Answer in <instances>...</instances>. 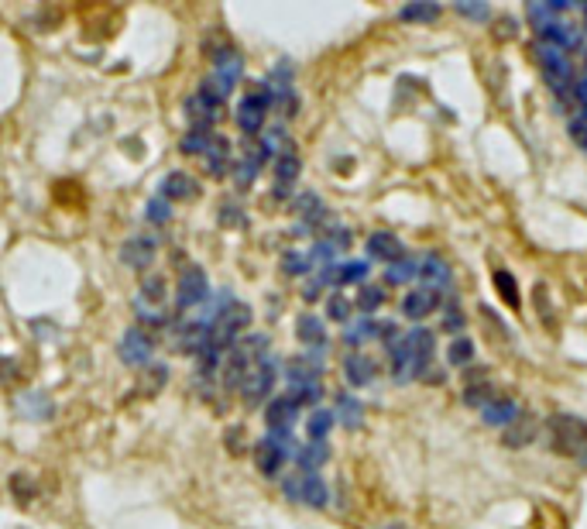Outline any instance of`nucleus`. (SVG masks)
Here are the masks:
<instances>
[{
	"instance_id": "f257e3e1",
	"label": "nucleus",
	"mask_w": 587,
	"mask_h": 529,
	"mask_svg": "<svg viewBox=\"0 0 587 529\" xmlns=\"http://www.w3.org/2000/svg\"><path fill=\"white\" fill-rule=\"evenodd\" d=\"M549 430V443L557 454H566V458H581V450L587 447V423L577 416H566V413H557L546 423Z\"/></svg>"
},
{
	"instance_id": "f03ea898",
	"label": "nucleus",
	"mask_w": 587,
	"mask_h": 529,
	"mask_svg": "<svg viewBox=\"0 0 587 529\" xmlns=\"http://www.w3.org/2000/svg\"><path fill=\"white\" fill-rule=\"evenodd\" d=\"M275 375H279V361L275 357H258L255 365H251V372L244 378V385H240V399L247 402V406H261L268 392L275 389Z\"/></svg>"
},
{
	"instance_id": "7ed1b4c3",
	"label": "nucleus",
	"mask_w": 587,
	"mask_h": 529,
	"mask_svg": "<svg viewBox=\"0 0 587 529\" xmlns=\"http://www.w3.org/2000/svg\"><path fill=\"white\" fill-rule=\"evenodd\" d=\"M536 59H540V69H543L546 83L557 89V93L574 89V66H570V59H566L564 48L540 42L536 45Z\"/></svg>"
},
{
	"instance_id": "20e7f679",
	"label": "nucleus",
	"mask_w": 587,
	"mask_h": 529,
	"mask_svg": "<svg viewBox=\"0 0 587 529\" xmlns=\"http://www.w3.org/2000/svg\"><path fill=\"white\" fill-rule=\"evenodd\" d=\"M247 323H251V309L244 306V303H227V309H217V323L210 331V344L214 348L234 344L238 333L247 331Z\"/></svg>"
},
{
	"instance_id": "39448f33",
	"label": "nucleus",
	"mask_w": 587,
	"mask_h": 529,
	"mask_svg": "<svg viewBox=\"0 0 587 529\" xmlns=\"http://www.w3.org/2000/svg\"><path fill=\"white\" fill-rule=\"evenodd\" d=\"M272 107V89L268 87H255L238 107V128L244 134H258L264 128V113Z\"/></svg>"
},
{
	"instance_id": "423d86ee",
	"label": "nucleus",
	"mask_w": 587,
	"mask_h": 529,
	"mask_svg": "<svg viewBox=\"0 0 587 529\" xmlns=\"http://www.w3.org/2000/svg\"><path fill=\"white\" fill-rule=\"evenodd\" d=\"M285 458H289V433H268L255 447V464H258V471L264 478H279Z\"/></svg>"
},
{
	"instance_id": "0eeeda50",
	"label": "nucleus",
	"mask_w": 587,
	"mask_h": 529,
	"mask_svg": "<svg viewBox=\"0 0 587 529\" xmlns=\"http://www.w3.org/2000/svg\"><path fill=\"white\" fill-rule=\"evenodd\" d=\"M152 354H155V340L148 331H128L124 333V340H121V361L128 365V368H145V365H152Z\"/></svg>"
},
{
	"instance_id": "6e6552de",
	"label": "nucleus",
	"mask_w": 587,
	"mask_h": 529,
	"mask_svg": "<svg viewBox=\"0 0 587 529\" xmlns=\"http://www.w3.org/2000/svg\"><path fill=\"white\" fill-rule=\"evenodd\" d=\"M206 292H210V286H206V272H203L199 264H193V268H186L182 279H179L175 303H179V309H193L206 299Z\"/></svg>"
},
{
	"instance_id": "1a4fd4ad",
	"label": "nucleus",
	"mask_w": 587,
	"mask_h": 529,
	"mask_svg": "<svg viewBox=\"0 0 587 529\" xmlns=\"http://www.w3.org/2000/svg\"><path fill=\"white\" fill-rule=\"evenodd\" d=\"M406 348L413 354V378H423L426 375V368H430V361H433V333L426 331V327H415V331L406 333Z\"/></svg>"
},
{
	"instance_id": "9d476101",
	"label": "nucleus",
	"mask_w": 587,
	"mask_h": 529,
	"mask_svg": "<svg viewBox=\"0 0 587 529\" xmlns=\"http://www.w3.org/2000/svg\"><path fill=\"white\" fill-rule=\"evenodd\" d=\"M155 255H158V244L148 234H138V238L121 244V262L128 264V268H134V272H145L155 262Z\"/></svg>"
},
{
	"instance_id": "9b49d317",
	"label": "nucleus",
	"mask_w": 587,
	"mask_h": 529,
	"mask_svg": "<svg viewBox=\"0 0 587 529\" xmlns=\"http://www.w3.org/2000/svg\"><path fill=\"white\" fill-rule=\"evenodd\" d=\"M415 275L423 279V286L436 289V292L450 289V282H454V272H450V264L443 262L440 255H426V258L419 262V272H415Z\"/></svg>"
},
{
	"instance_id": "f8f14e48",
	"label": "nucleus",
	"mask_w": 587,
	"mask_h": 529,
	"mask_svg": "<svg viewBox=\"0 0 587 529\" xmlns=\"http://www.w3.org/2000/svg\"><path fill=\"white\" fill-rule=\"evenodd\" d=\"M436 306H440V292L426 286L406 292V299H402V313H406L409 320H426Z\"/></svg>"
},
{
	"instance_id": "ddd939ff",
	"label": "nucleus",
	"mask_w": 587,
	"mask_h": 529,
	"mask_svg": "<svg viewBox=\"0 0 587 529\" xmlns=\"http://www.w3.org/2000/svg\"><path fill=\"white\" fill-rule=\"evenodd\" d=\"M368 255L371 258H378V262H398V258H406V248H402V241L391 234V231H374L368 238Z\"/></svg>"
},
{
	"instance_id": "4468645a",
	"label": "nucleus",
	"mask_w": 587,
	"mask_h": 529,
	"mask_svg": "<svg viewBox=\"0 0 587 529\" xmlns=\"http://www.w3.org/2000/svg\"><path fill=\"white\" fill-rule=\"evenodd\" d=\"M505 447H512V450H522V447H529V443L536 441V416H529V413H519V416L512 419L508 426H505Z\"/></svg>"
},
{
	"instance_id": "2eb2a0df",
	"label": "nucleus",
	"mask_w": 587,
	"mask_h": 529,
	"mask_svg": "<svg viewBox=\"0 0 587 529\" xmlns=\"http://www.w3.org/2000/svg\"><path fill=\"white\" fill-rule=\"evenodd\" d=\"M296 419H299V406L289 396H279L275 402H268V426H272V433H289Z\"/></svg>"
},
{
	"instance_id": "dca6fc26",
	"label": "nucleus",
	"mask_w": 587,
	"mask_h": 529,
	"mask_svg": "<svg viewBox=\"0 0 587 529\" xmlns=\"http://www.w3.org/2000/svg\"><path fill=\"white\" fill-rule=\"evenodd\" d=\"M299 169H303L299 155L285 152L275 158V197H285V193L292 189V182L299 179Z\"/></svg>"
},
{
	"instance_id": "f3484780",
	"label": "nucleus",
	"mask_w": 587,
	"mask_h": 529,
	"mask_svg": "<svg viewBox=\"0 0 587 529\" xmlns=\"http://www.w3.org/2000/svg\"><path fill=\"white\" fill-rule=\"evenodd\" d=\"M203 158H206V172L214 179L227 176L231 172V141L227 138H214Z\"/></svg>"
},
{
	"instance_id": "a211bd4d",
	"label": "nucleus",
	"mask_w": 587,
	"mask_h": 529,
	"mask_svg": "<svg viewBox=\"0 0 587 529\" xmlns=\"http://www.w3.org/2000/svg\"><path fill=\"white\" fill-rule=\"evenodd\" d=\"M162 197L165 199H196L199 197V182L186 172H169L162 182Z\"/></svg>"
},
{
	"instance_id": "6ab92c4d",
	"label": "nucleus",
	"mask_w": 587,
	"mask_h": 529,
	"mask_svg": "<svg viewBox=\"0 0 587 529\" xmlns=\"http://www.w3.org/2000/svg\"><path fill=\"white\" fill-rule=\"evenodd\" d=\"M344 378H348L354 389H365L374 382V361L365 357V354H350L348 361H344Z\"/></svg>"
},
{
	"instance_id": "aec40b11",
	"label": "nucleus",
	"mask_w": 587,
	"mask_h": 529,
	"mask_svg": "<svg viewBox=\"0 0 587 529\" xmlns=\"http://www.w3.org/2000/svg\"><path fill=\"white\" fill-rule=\"evenodd\" d=\"M516 416H519V406H516L512 399H501V396L481 409V419H484L488 426H501V430H505Z\"/></svg>"
},
{
	"instance_id": "412c9836",
	"label": "nucleus",
	"mask_w": 587,
	"mask_h": 529,
	"mask_svg": "<svg viewBox=\"0 0 587 529\" xmlns=\"http://www.w3.org/2000/svg\"><path fill=\"white\" fill-rule=\"evenodd\" d=\"M326 499H330V491L320 474H299V502H306L309 508H323Z\"/></svg>"
},
{
	"instance_id": "4be33fe9",
	"label": "nucleus",
	"mask_w": 587,
	"mask_h": 529,
	"mask_svg": "<svg viewBox=\"0 0 587 529\" xmlns=\"http://www.w3.org/2000/svg\"><path fill=\"white\" fill-rule=\"evenodd\" d=\"M296 333H299V340L309 344V348H326V327L316 313H303L299 323H296Z\"/></svg>"
},
{
	"instance_id": "5701e85b",
	"label": "nucleus",
	"mask_w": 587,
	"mask_h": 529,
	"mask_svg": "<svg viewBox=\"0 0 587 529\" xmlns=\"http://www.w3.org/2000/svg\"><path fill=\"white\" fill-rule=\"evenodd\" d=\"M333 416L340 419L348 430H357V426L365 423V406H361L354 396H348V392H340V396H337V413H333Z\"/></svg>"
},
{
	"instance_id": "b1692460",
	"label": "nucleus",
	"mask_w": 587,
	"mask_h": 529,
	"mask_svg": "<svg viewBox=\"0 0 587 529\" xmlns=\"http://www.w3.org/2000/svg\"><path fill=\"white\" fill-rule=\"evenodd\" d=\"M296 461H299V467H303L306 474H316V467H323L326 461H330V447L326 443H316V441H309L296 454Z\"/></svg>"
},
{
	"instance_id": "393cba45",
	"label": "nucleus",
	"mask_w": 587,
	"mask_h": 529,
	"mask_svg": "<svg viewBox=\"0 0 587 529\" xmlns=\"http://www.w3.org/2000/svg\"><path fill=\"white\" fill-rule=\"evenodd\" d=\"M443 14V4H436V0H430V4H406L402 11H398V18L409 24H426V21H436Z\"/></svg>"
},
{
	"instance_id": "a878e982",
	"label": "nucleus",
	"mask_w": 587,
	"mask_h": 529,
	"mask_svg": "<svg viewBox=\"0 0 587 529\" xmlns=\"http://www.w3.org/2000/svg\"><path fill=\"white\" fill-rule=\"evenodd\" d=\"M474 361V344H471V337H454L450 340V348H447V365H454V368H467Z\"/></svg>"
},
{
	"instance_id": "bb28decb",
	"label": "nucleus",
	"mask_w": 587,
	"mask_h": 529,
	"mask_svg": "<svg viewBox=\"0 0 587 529\" xmlns=\"http://www.w3.org/2000/svg\"><path fill=\"white\" fill-rule=\"evenodd\" d=\"M333 413L330 409H316L313 416L306 419V433H309V441H316V443H326V433L333 430Z\"/></svg>"
},
{
	"instance_id": "cd10ccee",
	"label": "nucleus",
	"mask_w": 587,
	"mask_h": 529,
	"mask_svg": "<svg viewBox=\"0 0 587 529\" xmlns=\"http://www.w3.org/2000/svg\"><path fill=\"white\" fill-rule=\"evenodd\" d=\"M165 382H169V365H155L152 361V365L141 368V392H145V396H155Z\"/></svg>"
},
{
	"instance_id": "c85d7f7f",
	"label": "nucleus",
	"mask_w": 587,
	"mask_h": 529,
	"mask_svg": "<svg viewBox=\"0 0 587 529\" xmlns=\"http://www.w3.org/2000/svg\"><path fill=\"white\" fill-rule=\"evenodd\" d=\"M316 378H320V365H316V361H292V365H289V382H292V389H299V385H316Z\"/></svg>"
},
{
	"instance_id": "c756f323",
	"label": "nucleus",
	"mask_w": 587,
	"mask_h": 529,
	"mask_svg": "<svg viewBox=\"0 0 587 529\" xmlns=\"http://www.w3.org/2000/svg\"><path fill=\"white\" fill-rule=\"evenodd\" d=\"M415 272H419V264L409 262V258H398V262H391L389 268H385V282H389V286H406Z\"/></svg>"
},
{
	"instance_id": "7c9ffc66",
	"label": "nucleus",
	"mask_w": 587,
	"mask_h": 529,
	"mask_svg": "<svg viewBox=\"0 0 587 529\" xmlns=\"http://www.w3.org/2000/svg\"><path fill=\"white\" fill-rule=\"evenodd\" d=\"M382 303H385V289L365 282V286H361V292H357V309H361L365 316H371L374 309H382Z\"/></svg>"
},
{
	"instance_id": "2f4dec72",
	"label": "nucleus",
	"mask_w": 587,
	"mask_h": 529,
	"mask_svg": "<svg viewBox=\"0 0 587 529\" xmlns=\"http://www.w3.org/2000/svg\"><path fill=\"white\" fill-rule=\"evenodd\" d=\"M382 331V323H374L371 316H361L354 327H348V333H344V340H348L350 348H357V344H365L368 337H374V333Z\"/></svg>"
},
{
	"instance_id": "473e14b6",
	"label": "nucleus",
	"mask_w": 587,
	"mask_h": 529,
	"mask_svg": "<svg viewBox=\"0 0 587 529\" xmlns=\"http://www.w3.org/2000/svg\"><path fill=\"white\" fill-rule=\"evenodd\" d=\"M495 385H491V382H481V385H467V389H464V402H467V406H478V409H484V406H488V402H495Z\"/></svg>"
},
{
	"instance_id": "72a5a7b5",
	"label": "nucleus",
	"mask_w": 587,
	"mask_h": 529,
	"mask_svg": "<svg viewBox=\"0 0 587 529\" xmlns=\"http://www.w3.org/2000/svg\"><path fill=\"white\" fill-rule=\"evenodd\" d=\"M18 409H21V413H28V416H35V419H45L48 413H52L48 399L38 396V392H28V396L18 399Z\"/></svg>"
},
{
	"instance_id": "f704fd0d",
	"label": "nucleus",
	"mask_w": 587,
	"mask_h": 529,
	"mask_svg": "<svg viewBox=\"0 0 587 529\" xmlns=\"http://www.w3.org/2000/svg\"><path fill=\"white\" fill-rule=\"evenodd\" d=\"M141 303H155V306H165V279L148 275L141 282Z\"/></svg>"
},
{
	"instance_id": "c9c22d12",
	"label": "nucleus",
	"mask_w": 587,
	"mask_h": 529,
	"mask_svg": "<svg viewBox=\"0 0 587 529\" xmlns=\"http://www.w3.org/2000/svg\"><path fill=\"white\" fill-rule=\"evenodd\" d=\"M495 286H499L501 299H505L508 306L512 309L519 306V286H516V275H512V272H495Z\"/></svg>"
},
{
	"instance_id": "e433bc0d",
	"label": "nucleus",
	"mask_w": 587,
	"mask_h": 529,
	"mask_svg": "<svg viewBox=\"0 0 587 529\" xmlns=\"http://www.w3.org/2000/svg\"><path fill=\"white\" fill-rule=\"evenodd\" d=\"M350 299L348 296H340V292H333V296H330V299H326V316H330V320H337V323H348L350 320Z\"/></svg>"
},
{
	"instance_id": "4c0bfd02",
	"label": "nucleus",
	"mask_w": 587,
	"mask_h": 529,
	"mask_svg": "<svg viewBox=\"0 0 587 529\" xmlns=\"http://www.w3.org/2000/svg\"><path fill=\"white\" fill-rule=\"evenodd\" d=\"M210 141H214V134L210 131H189L186 138H182V152L186 155H206Z\"/></svg>"
},
{
	"instance_id": "58836bf2",
	"label": "nucleus",
	"mask_w": 587,
	"mask_h": 529,
	"mask_svg": "<svg viewBox=\"0 0 587 529\" xmlns=\"http://www.w3.org/2000/svg\"><path fill=\"white\" fill-rule=\"evenodd\" d=\"M320 396H323L320 382H316V385H299V389H292V392H289V399H292L296 406H316Z\"/></svg>"
},
{
	"instance_id": "ea45409f",
	"label": "nucleus",
	"mask_w": 587,
	"mask_h": 529,
	"mask_svg": "<svg viewBox=\"0 0 587 529\" xmlns=\"http://www.w3.org/2000/svg\"><path fill=\"white\" fill-rule=\"evenodd\" d=\"M309 255H299V251H289L282 258V268L289 272V275H303V272H309Z\"/></svg>"
},
{
	"instance_id": "a19ab883",
	"label": "nucleus",
	"mask_w": 587,
	"mask_h": 529,
	"mask_svg": "<svg viewBox=\"0 0 587 529\" xmlns=\"http://www.w3.org/2000/svg\"><path fill=\"white\" fill-rule=\"evenodd\" d=\"M258 162H255V158H244V162H240L238 165V189H247V186H251V182H255V176H258Z\"/></svg>"
},
{
	"instance_id": "79ce46f5",
	"label": "nucleus",
	"mask_w": 587,
	"mask_h": 529,
	"mask_svg": "<svg viewBox=\"0 0 587 529\" xmlns=\"http://www.w3.org/2000/svg\"><path fill=\"white\" fill-rule=\"evenodd\" d=\"M457 14H464V18H471V21H484L488 18V4H471V0H460L454 4Z\"/></svg>"
},
{
	"instance_id": "37998d69",
	"label": "nucleus",
	"mask_w": 587,
	"mask_h": 529,
	"mask_svg": "<svg viewBox=\"0 0 587 529\" xmlns=\"http://www.w3.org/2000/svg\"><path fill=\"white\" fill-rule=\"evenodd\" d=\"M11 488H14V495H18L21 502H28V499L35 495V485H31L24 474H14V478H11Z\"/></svg>"
},
{
	"instance_id": "c03bdc74",
	"label": "nucleus",
	"mask_w": 587,
	"mask_h": 529,
	"mask_svg": "<svg viewBox=\"0 0 587 529\" xmlns=\"http://www.w3.org/2000/svg\"><path fill=\"white\" fill-rule=\"evenodd\" d=\"M148 221H155V223L169 221V203H165V199H152V203H148Z\"/></svg>"
},
{
	"instance_id": "a18cd8bd",
	"label": "nucleus",
	"mask_w": 587,
	"mask_h": 529,
	"mask_svg": "<svg viewBox=\"0 0 587 529\" xmlns=\"http://www.w3.org/2000/svg\"><path fill=\"white\" fill-rule=\"evenodd\" d=\"M467 327V320L460 316V313H454V309H447V316H443V331L447 333H454L457 331V337H460V331Z\"/></svg>"
},
{
	"instance_id": "49530a36",
	"label": "nucleus",
	"mask_w": 587,
	"mask_h": 529,
	"mask_svg": "<svg viewBox=\"0 0 587 529\" xmlns=\"http://www.w3.org/2000/svg\"><path fill=\"white\" fill-rule=\"evenodd\" d=\"M570 138H574L581 148H587V124L584 121H570Z\"/></svg>"
},
{
	"instance_id": "de8ad7c7",
	"label": "nucleus",
	"mask_w": 587,
	"mask_h": 529,
	"mask_svg": "<svg viewBox=\"0 0 587 529\" xmlns=\"http://www.w3.org/2000/svg\"><path fill=\"white\" fill-rule=\"evenodd\" d=\"M320 289H323V282H320V279H313V282H309V286L303 289V296L309 299V303H313V299L320 296Z\"/></svg>"
},
{
	"instance_id": "09e8293b",
	"label": "nucleus",
	"mask_w": 587,
	"mask_h": 529,
	"mask_svg": "<svg viewBox=\"0 0 587 529\" xmlns=\"http://www.w3.org/2000/svg\"><path fill=\"white\" fill-rule=\"evenodd\" d=\"M285 495H289L292 502H299V478H289V482H285Z\"/></svg>"
},
{
	"instance_id": "8fccbe9b",
	"label": "nucleus",
	"mask_w": 587,
	"mask_h": 529,
	"mask_svg": "<svg viewBox=\"0 0 587 529\" xmlns=\"http://www.w3.org/2000/svg\"><path fill=\"white\" fill-rule=\"evenodd\" d=\"M577 461H581V464H584V467H587V447H584V450H581V458H577Z\"/></svg>"
}]
</instances>
